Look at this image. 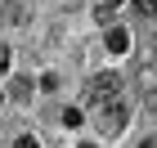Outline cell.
I'll return each instance as SVG.
<instances>
[{"instance_id": "8fae6325", "label": "cell", "mask_w": 157, "mask_h": 148, "mask_svg": "<svg viewBox=\"0 0 157 148\" xmlns=\"http://www.w3.org/2000/svg\"><path fill=\"white\" fill-rule=\"evenodd\" d=\"M103 5H108V9H112V5H121V0H103Z\"/></svg>"}, {"instance_id": "4fadbf2b", "label": "cell", "mask_w": 157, "mask_h": 148, "mask_svg": "<svg viewBox=\"0 0 157 148\" xmlns=\"http://www.w3.org/2000/svg\"><path fill=\"white\" fill-rule=\"evenodd\" d=\"M0 103H5V94H0Z\"/></svg>"}, {"instance_id": "9c48e42d", "label": "cell", "mask_w": 157, "mask_h": 148, "mask_svg": "<svg viewBox=\"0 0 157 148\" xmlns=\"http://www.w3.org/2000/svg\"><path fill=\"white\" fill-rule=\"evenodd\" d=\"M13 148H40V144H36L32 135H18V139H13Z\"/></svg>"}, {"instance_id": "ba28073f", "label": "cell", "mask_w": 157, "mask_h": 148, "mask_svg": "<svg viewBox=\"0 0 157 148\" xmlns=\"http://www.w3.org/2000/svg\"><path fill=\"white\" fill-rule=\"evenodd\" d=\"M63 126H81V112H76V108H63Z\"/></svg>"}, {"instance_id": "3957f363", "label": "cell", "mask_w": 157, "mask_h": 148, "mask_svg": "<svg viewBox=\"0 0 157 148\" xmlns=\"http://www.w3.org/2000/svg\"><path fill=\"white\" fill-rule=\"evenodd\" d=\"M0 18L13 23V27H23V23H32V5L27 0H0Z\"/></svg>"}, {"instance_id": "6da1fadb", "label": "cell", "mask_w": 157, "mask_h": 148, "mask_svg": "<svg viewBox=\"0 0 157 148\" xmlns=\"http://www.w3.org/2000/svg\"><path fill=\"white\" fill-rule=\"evenodd\" d=\"M117 99H121V76L117 72H94L85 81V103H90V108H108Z\"/></svg>"}, {"instance_id": "30bf717a", "label": "cell", "mask_w": 157, "mask_h": 148, "mask_svg": "<svg viewBox=\"0 0 157 148\" xmlns=\"http://www.w3.org/2000/svg\"><path fill=\"white\" fill-rule=\"evenodd\" d=\"M0 72H9V45L0 40Z\"/></svg>"}, {"instance_id": "52a82bcc", "label": "cell", "mask_w": 157, "mask_h": 148, "mask_svg": "<svg viewBox=\"0 0 157 148\" xmlns=\"http://www.w3.org/2000/svg\"><path fill=\"white\" fill-rule=\"evenodd\" d=\"M139 81H144V99H148V103H157V72H153V67H144Z\"/></svg>"}, {"instance_id": "7a4b0ae2", "label": "cell", "mask_w": 157, "mask_h": 148, "mask_svg": "<svg viewBox=\"0 0 157 148\" xmlns=\"http://www.w3.org/2000/svg\"><path fill=\"white\" fill-rule=\"evenodd\" d=\"M126 117H130V108H126V103H108V108H99V130H103V135H117L121 126H126Z\"/></svg>"}, {"instance_id": "277c9868", "label": "cell", "mask_w": 157, "mask_h": 148, "mask_svg": "<svg viewBox=\"0 0 157 148\" xmlns=\"http://www.w3.org/2000/svg\"><path fill=\"white\" fill-rule=\"evenodd\" d=\"M108 49L112 54H126V49H130V32H126V27H112L108 32Z\"/></svg>"}, {"instance_id": "7c38bea8", "label": "cell", "mask_w": 157, "mask_h": 148, "mask_svg": "<svg viewBox=\"0 0 157 148\" xmlns=\"http://www.w3.org/2000/svg\"><path fill=\"white\" fill-rule=\"evenodd\" d=\"M81 148H94V144H81Z\"/></svg>"}, {"instance_id": "5b68a950", "label": "cell", "mask_w": 157, "mask_h": 148, "mask_svg": "<svg viewBox=\"0 0 157 148\" xmlns=\"http://www.w3.org/2000/svg\"><path fill=\"white\" fill-rule=\"evenodd\" d=\"M130 9H135V18L153 23V18H157V0H130Z\"/></svg>"}, {"instance_id": "8992f818", "label": "cell", "mask_w": 157, "mask_h": 148, "mask_svg": "<svg viewBox=\"0 0 157 148\" xmlns=\"http://www.w3.org/2000/svg\"><path fill=\"white\" fill-rule=\"evenodd\" d=\"M9 94L27 103V99H32V76H13V81H9Z\"/></svg>"}]
</instances>
